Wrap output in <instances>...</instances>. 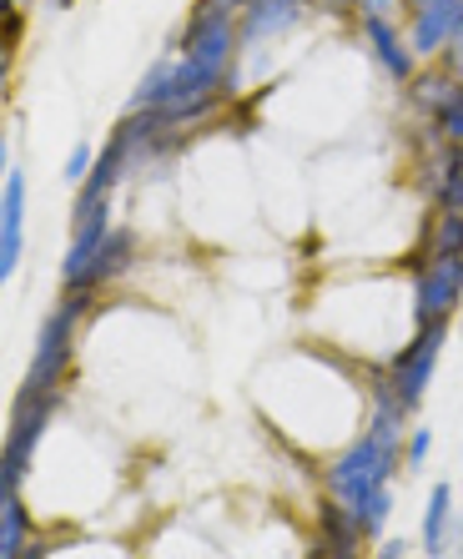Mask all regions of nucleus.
Wrapping results in <instances>:
<instances>
[{"mask_svg":"<svg viewBox=\"0 0 463 559\" xmlns=\"http://www.w3.org/2000/svg\"><path fill=\"white\" fill-rule=\"evenodd\" d=\"M449 534H453V489L449 484H434L424 509V549L428 555H443L449 549Z\"/></svg>","mask_w":463,"mask_h":559,"instance_id":"ddd939ff","label":"nucleus"},{"mask_svg":"<svg viewBox=\"0 0 463 559\" xmlns=\"http://www.w3.org/2000/svg\"><path fill=\"white\" fill-rule=\"evenodd\" d=\"M21 248H26V177L11 171L5 207H0V277H11L21 267Z\"/></svg>","mask_w":463,"mask_h":559,"instance_id":"39448f33","label":"nucleus"},{"mask_svg":"<svg viewBox=\"0 0 463 559\" xmlns=\"http://www.w3.org/2000/svg\"><path fill=\"white\" fill-rule=\"evenodd\" d=\"M322 11H353V5H363V0H318Z\"/></svg>","mask_w":463,"mask_h":559,"instance_id":"412c9836","label":"nucleus"},{"mask_svg":"<svg viewBox=\"0 0 463 559\" xmlns=\"http://www.w3.org/2000/svg\"><path fill=\"white\" fill-rule=\"evenodd\" d=\"M131 258H136V233H131V227H111L106 242L96 248V258H91V267H86V277H81L76 293H96V287L116 283V277L131 267Z\"/></svg>","mask_w":463,"mask_h":559,"instance_id":"6e6552de","label":"nucleus"},{"mask_svg":"<svg viewBox=\"0 0 463 559\" xmlns=\"http://www.w3.org/2000/svg\"><path fill=\"white\" fill-rule=\"evenodd\" d=\"M428 258H463V217L459 212H438L428 217L424 242H418V262Z\"/></svg>","mask_w":463,"mask_h":559,"instance_id":"f8f14e48","label":"nucleus"},{"mask_svg":"<svg viewBox=\"0 0 463 559\" xmlns=\"http://www.w3.org/2000/svg\"><path fill=\"white\" fill-rule=\"evenodd\" d=\"M403 549H408V545H399V539H393V545H383V555H378V559H399Z\"/></svg>","mask_w":463,"mask_h":559,"instance_id":"5701e85b","label":"nucleus"},{"mask_svg":"<svg viewBox=\"0 0 463 559\" xmlns=\"http://www.w3.org/2000/svg\"><path fill=\"white\" fill-rule=\"evenodd\" d=\"M463 298V258H428L413 273V323H449Z\"/></svg>","mask_w":463,"mask_h":559,"instance_id":"7ed1b4c3","label":"nucleus"},{"mask_svg":"<svg viewBox=\"0 0 463 559\" xmlns=\"http://www.w3.org/2000/svg\"><path fill=\"white\" fill-rule=\"evenodd\" d=\"M443 71H449V76L463 86V36L449 40V51H443Z\"/></svg>","mask_w":463,"mask_h":559,"instance_id":"aec40b11","label":"nucleus"},{"mask_svg":"<svg viewBox=\"0 0 463 559\" xmlns=\"http://www.w3.org/2000/svg\"><path fill=\"white\" fill-rule=\"evenodd\" d=\"M363 36H368L373 56L383 61V71L393 81H413V76H418V51L408 46V36H399V26H393V21H383V15H363Z\"/></svg>","mask_w":463,"mask_h":559,"instance_id":"423d86ee","label":"nucleus"},{"mask_svg":"<svg viewBox=\"0 0 463 559\" xmlns=\"http://www.w3.org/2000/svg\"><path fill=\"white\" fill-rule=\"evenodd\" d=\"M434 127L449 146H463V86H453V96L443 102V111L434 117Z\"/></svg>","mask_w":463,"mask_h":559,"instance_id":"dca6fc26","label":"nucleus"},{"mask_svg":"<svg viewBox=\"0 0 463 559\" xmlns=\"http://www.w3.org/2000/svg\"><path fill=\"white\" fill-rule=\"evenodd\" d=\"M453 86H459V81H453L449 71H418V76L408 81L413 106H418V111H428V117H438V111H443V102L453 96Z\"/></svg>","mask_w":463,"mask_h":559,"instance_id":"4468645a","label":"nucleus"},{"mask_svg":"<svg viewBox=\"0 0 463 559\" xmlns=\"http://www.w3.org/2000/svg\"><path fill=\"white\" fill-rule=\"evenodd\" d=\"M15 5H21V0H5V11H15Z\"/></svg>","mask_w":463,"mask_h":559,"instance_id":"b1692460","label":"nucleus"},{"mask_svg":"<svg viewBox=\"0 0 463 559\" xmlns=\"http://www.w3.org/2000/svg\"><path fill=\"white\" fill-rule=\"evenodd\" d=\"M318 520H322V545L337 549V555H358L363 539H368V534H363V524H358V514H353L343 499H328Z\"/></svg>","mask_w":463,"mask_h":559,"instance_id":"9b49d317","label":"nucleus"},{"mask_svg":"<svg viewBox=\"0 0 463 559\" xmlns=\"http://www.w3.org/2000/svg\"><path fill=\"white\" fill-rule=\"evenodd\" d=\"M56 5H71V0H56Z\"/></svg>","mask_w":463,"mask_h":559,"instance_id":"393cba45","label":"nucleus"},{"mask_svg":"<svg viewBox=\"0 0 463 559\" xmlns=\"http://www.w3.org/2000/svg\"><path fill=\"white\" fill-rule=\"evenodd\" d=\"M443 343H449V323H424L418 333L408 338V348L388 364V383L403 393V404L418 408V399H424L428 378H434V364L438 353H443Z\"/></svg>","mask_w":463,"mask_h":559,"instance_id":"20e7f679","label":"nucleus"},{"mask_svg":"<svg viewBox=\"0 0 463 559\" xmlns=\"http://www.w3.org/2000/svg\"><path fill=\"white\" fill-rule=\"evenodd\" d=\"M399 11H408V0H363V15H383V21H393Z\"/></svg>","mask_w":463,"mask_h":559,"instance_id":"a211bd4d","label":"nucleus"},{"mask_svg":"<svg viewBox=\"0 0 463 559\" xmlns=\"http://www.w3.org/2000/svg\"><path fill=\"white\" fill-rule=\"evenodd\" d=\"M434 162V177H428V187H434V207L438 212H459L463 217V146H449L443 136H438V152L428 156Z\"/></svg>","mask_w":463,"mask_h":559,"instance_id":"1a4fd4ad","label":"nucleus"},{"mask_svg":"<svg viewBox=\"0 0 463 559\" xmlns=\"http://www.w3.org/2000/svg\"><path fill=\"white\" fill-rule=\"evenodd\" d=\"M347 509L358 514L363 534L373 539V534H378V530H383V524H388V509H393V489H388V484H383V489H373V495H363L358 504H347Z\"/></svg>","mask_w":463,"mask_h":559,"instance_id":"2eb2a0df","label":"nucleus"},{"mask_svg":"<svg viewBox=\"0 0 463 559\" xmlns=\"http://www.w3.org/2000/svg\"><path fill=\"white\" fill-rule=\"evenodd\" d=\"M428 443H434V439H428V429H418V433H413V439H408V454H403V459H408V468H424V459H428Z\"/></svg>","mask_w":463,"mask_h":559,"instance_id":"6ab92c4d","label":"nucleus"},{"mask_svg":"<svg viewBox=\"0 0 463 559\" xmlns=\"http://www.w3.org/2000/svg\"><path fill=\"white\" fill-rule=\"evenodd\" d=\"M31 549V514L21 489H0V559H21Z\"/></svg>","mask_w":463,"mask_h":559,"instance_id":"9d476101","label":"nucleus"},{"mask_svg":"<svg viewBox=\"0 0 463 559\" xmlns=\"http://www.w3.org/2000/svg\"><path fill=\"white\" fill-rule=\"evenodd\" d=\"M302 15V0H247L242 21H237V36H242V51L247 46H262V40L283 36Z\"/></svg>","mask_w":463,"mask_h":559,"instance_id":"0eeeda50","label":"nucleus"},{"mask_svg":"<svg viewBox=\"0 0 463 559\" xmlns=\"http://www.w3.org/2000/svg\"><path fill=\"white\" fill-rule=\"evenodd\" d=\"M56 408H61V389L56 393H31L21 389L11 404V429H5V464H0V489H21L31 459H36V443L46 439Z\"/></svg>","mask_w":463,"mask_h":559,"instance_id":"f257e3e1","label":"nucleus"},{"mask_svg":"<svg viewBox=\"0 0 463 559\" xmlns=\"http://www.w3.org/2000/svg\"><path fill=\"white\" fill-rule=\"evenodd\" d=\"M86 302H91V293H71V298L46 318V328H40V338H36V358H31L21 389H31V393H56L61 389L66 368H71V343H76V323H81V312H86Z\"/></svg>","mask_w":463,"mask_h":559,"instance_id":"f03ea898","label":"nucleus"},{"mask_svg":"<svg viewBox=\"0 0 463 559\" xmlns=\"http://www.w3.org/2000/svg\"><path fill=\"white\" fill-rule=\"evenodd\" d=\"M91 171H96V152L81 142L76 152H71V162H66V182H86Z\"/></svg>","mask_w":463,"mask_h":559,"instance_id":"f3484780","label":"nucleus"},{"mask_svg":"<svg viewBox=\"0 0 463 559\" xmlns=\"http://www.w3.org/2000/svg\"><path fill=\"white\" fill-rule=\"evenodd\" d=\"M308 559H358V555H337V549H328V545H318V549H312V555Z\"/></svg>","mask_w":463,"mask_h":559,"instance_id":"4be33fe9","label":"nucleus"}]
</instances>
